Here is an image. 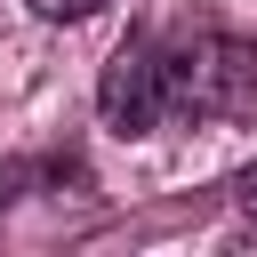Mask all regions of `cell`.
<instances>
[{"mask_svg": "<svg viewBox=\"0 0 257 257\" xmlns=\"http://www.w3.org/2000/svg\"><path fill=\"white\" fill-rule=\"evenodd\" d=\"M40 24H88V16H104L112 0H24Z\"/></svg>", "mask_w": 257, "mask_h": 257, "instance_id": "3", "label": "cell"}, {"mask_svg": "<svg viewBox=\"0 0 257 257\" xmlns=\"http://www.w3.org/2000/svg\"><path fill=\"white\" fill-rule=\"evenodd\" d=\"M56 193H96V169H88L80 153H64V145L0 161V209H16V201H56Z\"/></svg>", "mask_w": 257, "mask_h": 257, "instance_id": "2", "label": "cell"}, {"mask_svg": "<svg viewBox=\"0 0 257 257\" xmlns=\"http://www.w3.org/2000/svg\"><path fill=\"white\" fill-rule=\"evenodd\" d=\"M249 104H257V32H241L225 16L137 24L96 72V112L112 137L241 120Z\"/></svg>", "mask_w": 257, "mask_h": 257, "instance_id": "1", "label": "cell"}]
</instances>
